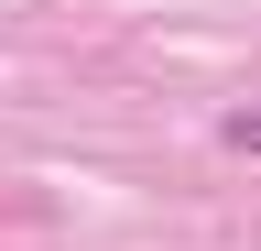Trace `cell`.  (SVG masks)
I'll return each mask as SVG.
<instances>
[{
  "label": "cell",
  "instance_id": "obj_1",
  "mask_svg": "<svg viewBox=\"0 0 261 251\" xmlns=\"http://www.w3.org/2000/svg\"><path fill=\"white\" fill-rule=\"evenodd\" d=\"M228 153H261V109H240V120H228Z\"/></svg>",
  "mask_w": 261,
  "mask_h": 251
}]
</instances>
